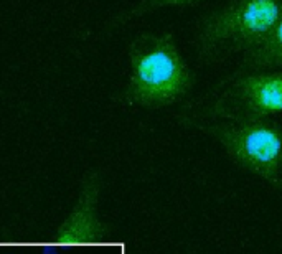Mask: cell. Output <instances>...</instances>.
I'll use <instances>...</instances> for the list:
<instances>
[{
  "mask_svg": "<svg viewBox=\"0 0 282 254\" xmlns=\"http://www.w3.org/2000/svg\"><path fill=\"white\" fill-rule=\"evenodd\" d=\"M178 122L195 129L224 148V152L254 175L282 188V124L274 119L228 121L181 114Z\"/></svg>",
  "mask_w": 282,
  "mask_h": 254,
  "instance_id": "obj_3",
  "label": "cell"
},
{
  "mask_svg": "<svg viewBox=\"0 0 282 254\" xmlns=\"http://www.w3.org/2000/svg\"><path fill=\"white\" fill-rule=\"evenodd\" d=\"M282 18V0H229L200 17L193 32L197 61L215 65L258 48Z\"/></svg>",
  "mask_w": 282,
  "mask_h": 254,
  "instance_id": "obj_2",
  "label": "cell"
},
{
  "mask_svg": "<svg viewBox=\"0 0 282 254\" xmlns=\"http://www.w3.org/2000/svg\"><path fill=\"white\" fill-rule=\"evenodd\" d=\"M99 193L98 173H89L81 188V195L73 213L60 226L56 233V243L60 244H78V243H99L109 236V230L96 215V203Z\"/></svg>",
  "mask_w": 282,
  "mask_h": 254,
  "instance_id": "obj_5",
  "label": "cell"
},
{
  "mask_svg": "<svg viewBox=\"0 0 282 254\" xmlns=\"http://www.w3.org/2000/svg\"><path fill=\"white\" fill-rule=\"evenodd\" d=\"M202 2H206V0H137L135 4L122 9L119 14H116L106 23V32H114L117 28H122L125 25L132 23L134 20H139L142 17L155 14L159 10L192 7V5H198Z\"/></svg>",
  "mask_w": 282,
  "mask_h": 254,
  "instance_id": "obj_7",
  "label": "cell"
},
{
  "mask_svg": "<svg viewBox=\"0 0 282 254\" xmlns=\"http://www.w3.org/2000/svg\"><path fill=\"white\" fill-rule=\"evenodd\" d=\"M264 70H282V18L258 48L240 58L233 73Z\"/></svg>",
  "mask_w": 282,
  "mask_h": 254,
  "instance_id": "obj_6",
  "label": "cell"
},
{
  "mask_svg": "<svg viewBox=\"0 0 282 254\" xmlns=\"http://www.w3.org/2000/svg\"><path fill=\"white\" fill-rule=\"evenodd\" d=\"M282 113V70L233 73L203 104L181 114L228 121H262Z\"/></svg>",
  "mask_w": 282,
  "mask_h": 254,
  "instance_id": "obj_4",
  "label": "cell"
},
{
  "mask_svg": "<svg viewBox=\"0 0 282 254\" xmlns=\"http://www.w3.org/2000/svg\"><path fill=\"white\" fill-rule=\"evenodd\" d=\"M129 79L114 101L127 108L160 109L181 101L197 83L175 35L140 32L127 45Z\"/></svg>",
  "mask_w": 282,
  "mask_h": 254,
  "instance_id": "obj_1",
  "label": "cell"
}]
</instances>
